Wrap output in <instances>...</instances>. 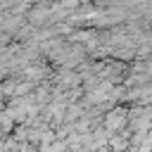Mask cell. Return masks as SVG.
I'll return each instance as SVG.
<instances>
[{
	"label": "cell",
	"instance_id": "cell-1",
	"mask_svg": "<svg viewBox=\"0 0 152 152\" xmlns=\"http://www.w3.org/2000/svg\"><path fill=\"white\" fill-rule=\"evenodd\" d=\"M109 145L114 147V152H121V150L126 147V140H124V138H112V140H109Z\"/></svg>",
	"mask_w": 152,
	"mask_h": 152
}]
</instances>
